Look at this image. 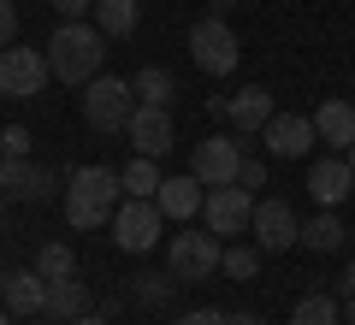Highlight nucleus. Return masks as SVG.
Returning <instances> with one entry per match:
<instances>
[{"mask_svg": "<svg viewBox=\"0 0 355 325\" xmlns=\"http://www.w3.org/2000/svg\"><path fill=\"white\" fill-rule=\"evenodd\" d=\"M119 184H125V195H160V184H166V177H160V166H154L148 154H137V160H130L125 172H119Z\"/></svg>", "mask_w": 355, "mask_h": 325, "instance_id": "26", "label": "nucleus"}, {"mask_svg": "<svg viewBox=\"0 0 355 325\" xmlns=\"http://www.w3.org/2000/svg\"><path fill=\"white\" fill-rule=\"evenodd\" d=\"M343 284H349V290H355V254H349V278H343Z\"/></svg>", "mask_w": 355, "mask_h": 325, "instance_id": "37", "label": "nucleus"}, {"mask_svg": "<svg viewBox=\"0 0 355 325\" xmlns=\"http://www.w3.org/2000/svg\"><path fill=\"white\" fill-rule=\"evenodd\" d=\"M48 53L42 48H6L0 53V95H18V100H30V95H42V89H48Z\"/></svg>", "mask_w": 355, "mask_h": 325, "instance_id": "10", "label": "nucleus"}, {"mask_svg": "<svg viewBox=\"0 0 355 325\" xmlns=\"http://www.w3.org/2000/svg\"><path fill=\"white\" fill-rule=\"evenodd\" d=\"M0 154L24 160V154H30V130H24V125H6V130H0Z\"/></svg>", "mask_w": 355, "mask_h": 325, "instance_id": "28", "label": "nucleus"}, {"mask_svg": "<svg viewBox=\"0 0 355 325\" xmlns=\"http://www.w3.org/2000/svg\"><path fill=\"white\" fill-rule=\"evenodd\" d=\"M125 137H130V148H137V154H148V160H160V154H166V148H172V142H178L172 107H148V100H142L137 113H130Z\"/></svg>", "mask_w": 355, "mask_h": 325, "instance_id": "12", "label": "nucleus"}, {"mask_svg": "<svg viewBox=\"0 0 355 325\" xmlns=\"http://www.w3.org/2000/svg\"><path fill=\"white\" fill-rule=\"evenodd\" d=\"M95 30L101 36H137V24H142V0H95Z\"/></svg>", "mask_w": 355, "mask_h": 325, "instance_id": "19", "label": "nucleus"}, {"mask_svg": "<svg viewBox=\"0 0 355 325\" xmlns=\"http://www.w3.org/2000/svg\"><path fill=\"white\" fill-rule=\"evenodd\" d=\"M0 308L12 313H48V278L30 266V272H0Z\"/></svg>", "mask_w": 355, "mask_h": 325, "instance_id": "16", "label": "nucleus"}, {"mask_svg": "<svg viewBox=\"0 0 355 325\" xmlns=\"http://www.w3.org/2000/svg\"><path fill=\"white\" fill-rule=\"evenodd\" d=\"M272 113H279V107H272V89H261V83L237 89V95H231V107H225V118L243 130V137H261Z\"/></svg>", "mask_w": 355, "mask_h": 325, "instance_id": "17", "label": "nucleus"}, {"mask_svg": "<svg viewBox=\"0 0 355 325\" xmlns=\"http://www.w3.org/2000/svg\"><path fill=\"white\" fill-rule=\"evenodd\" d=\"M231 325H266L261 313H231Z\"/></svg>", "mask_w": 355, "mask_h": 325, "instance_id": "34", "label": "nucleus"}, {"mask_svg": "<svg viewBox=\"0 0 355 325\" xmlns=\"http://www.w3.org/2000/svg\"><path fill=\"white\" fill-rule=\"evenodd\" d=\"M225 278H237V284H254L261 278V243H231L225 249V266H219Z\"/></svg>", "mask_w": 355, "mask_h": 325, "instance_id": "27", "label": "nucleus"}, {"mask_svg": "<svg viewBox=\"0 0 355 325\" xmlns=\"http://www.w3.org/2000/svg\"><path fill=\"white\" fill-rule=\"evenodd\" d=\"M249 219H254V195L243 184H219V189H207V201H202V225L214 231V237H243L249 231Z\"/></svg>", "mask_w": 355, "mask_h": 325, "instance_id": "8", "label": "nucleus"}, {"mask_svg": "<svg viewBox=\"0 0 355 325\" xmlns=\"http://www.w3.org/2000/svg\"><path fill=\"white\" fill-rule=\"evenodd\" d=\"M190 60L202 65L207 77H231L237 71V60H243V48H237V30L225 24V18H196V30H190Z\"/></svg>", "mask_w": 355, "mask_h": 325, "instance_id": "6", "label": "nucleus"}, {"mask_svg": "<svg viewBox=\"0 0 355 325\" xmlns=\"http://www.w3.org/2000/svg\"><path fill=\"white\" fill-rule=\"evenodd\" d=\"M137 107L142 100H137V89H130L125 77H95V83H83V118L95 130H107V137H125V125H130Z\"/></svg>", "mask_w": 355, "mask_h": 325, "instance_id": "4", "label": "nucleus"}, {"mask_svg": "<svg viewBox=\"0 0 355 325\" xmlns=\"http://www.w3.org/2000/svg\"><path fill=\"white\" fill-rule=\"evenodd\" d=\"M349 172H355V148H349Z\"/></svg>", "mask_w": 355, "mask_h": 325, "instance_id": "39", "label": "nucleus"}, {"mask_svg": "<svg viewBox=\"0 0 355 325\" xmlns=\"http://www.w3.org/2000/svg\"><path fill=\"white\" fill-rule=\"evenodd\" d=\"M36 272L48 278V284L77 278V254H71V243H42V249H36Z\"/></svg>", "mask_w": 355, "mask_h": 325, "instance_id": "24", "label": "nucleus"}, {"mask_svg": "<svg viewBox=\"0 0 355 325\" xmlns=\"http://www.w3.org/2000/svg\"><path fill=\"white\" fill-rule=\"evenodd\" d=\"M355 189V172H349V154H326V160L308 166V195L320 207H343V195Z\"/></svg>", "mask_w": 355, "mask_h": 325, "instance_id": "14", "label": "nucleus"}, {"mask_svg": "<svg viewBox=\"0 0 355 325\" xmlns=\"http://www.w3.org/2000/svg\"><path fill=\"white\" fill-rule=\"evenodd\" d=\"M237 184L249 189V195H254V189H266V160H254V154H249V160H243V172H237Z\"/></svg>", "mask_w": 355, "mask_h": 325, "instance_id": "30", "label": "nucleus"}, {"mask_svg": "<svg viewBox=\"0 0 355 325\" xmlns=\"http://www.w3.org/2000/svg\"><path fill=\"white\" fill-rule=\"evenodd\" d=\"M178 325H231V313H219V308H196V313H184Z\"/></svg>", "mask_w": 355, "mask_h": 325, "instance_id": "32", "label": "nucleus"}, {"mask_svg": "<svg viewBox=\"0 0 355 325\" xmlns=\"http://www.w3.org/2000/svg\"><path fill=\"white\" fill-rule=\"evenodd\" d=\"M48 313H53V319H65V325L83 319V313H89V290L77 284V278H60V284H48Z\"/></svg>", "mask_w": 355, "mask_h": 325, "instance_id": "22", "label": "nucleus"}, {"mask_svg": "<svg viewBox=\"0 0 355 325\" xmlns=\"http://www.w3.org/2000/svg\"><path fill=\"white\" fill-rule=\"evenodd\" d=\"M314 130H320V142H326L331 154H349L355 148V100H320L314 107Z\"/></svg>", "mask_w": 355, "mask_h": 325, "instance_id": "15", "label": "nucleus"}, {"mask_svg": "<svg viewBox=\"0 0 355 325\" xmlns=\"http://www.w3.org/2000/svg\"><path fill=\"white\" fill-rule=\"evenodd\" d=\"M302 249H314V254L343 249V219H338V207H320L314 219H302Z\"/></svg>", "mask_w": 355, "mask_h": 325, "instance_id": "20", "label": "nucleus"}, {"mask_svg": "<svg viewBox=\"0 0 355 325\" xmlns=\"http://www.w3.org/2000/svg\"><path fill=\"white\" fill-rule=\"evenodd\" d=\"M0 325H12V308H0Z\"/></svg>", "mask_w": 355, "mask_h": 325, "instance_id": "38", "label": "nucleus"}, {"mask_svg": "<svg viewBox=\"0 0 355 325\" xmlns=\"http://www.w3.org/2000/svg\"><path fill=\"white\" fill-rule=\"evenodd\" d=\"M291 325H343V308H338V296L314 290V296H302L291 308Z\"/></svg>", "mask_w": 355, "mask_h": 325, "instance_id": "23", "label": "nucleus"}, {"mask_svg": "<svg viewBox=\"0 0 355 325\" xmlns=\"http://www.w3.org/2000/svg\"><path fill=\"white\" fill-rule=\"evenodd\" d=\"M0 207H6V189H0Z\"/></svg>", "mask_w": 355, "mask_h": 325, "instance_id": "40", "label": "nucleus"}, {"mask_svg": "<svg viewBox=\"0 0 355 325\" xmlns=\"http://www.w3.org/2000/svg\"><path fill=\"white\" fill-rule=\"evenodd\" d=\"M119 201H125V184H119L113 166H77L65 177V225L71 231H101V225H113Z\"/></svg>", "mask_w": 355, "mask_h": 325, "instance_id": "1", "label": "nucleus"}, {"mask_svg": "<svg viewBox=\"0 0 355 325\" xmlns=\"http://www.w3.org/2000/svg\"><path fill=\"white\" fill-rule=\"evenodd\" d=\"M343 325H355V290L343 296Z\"/></svg>", "mask_w": 355, "mask_h": 325, "instance_id": "35", "label": "nucleus"}, {"mask_svg": "<svg viewBox=\"0 0 355 325\" xmlns=\"http://www.w3.org/2000/svg\"><path fill=\"white\" fill-rule=\"evenodd\" d=\"M243 160H249V154H243V142L219 130V137H202V142H196V154H190V172L202 177L207 189H219V184H237Z\"/></svg>", "mask_w": 355, "mask_h": 325, "instance_id": "9", "label": "nucleus"}, {"mask_svg": "<svg viewBox=\"0 0 355 325\" xmlns=\"http://www.w3.org/2000/svg\"><path fill=\"white\" fill-rule=\"evenodd\" d=\"M53 12H60V24H77V18L95 12V0H53Z\"/></svg>", "mask_w": 355, "mask_h": 325, "instance_id": "31", "label": "nucleus"}, {"mask_svg": "<svg viewBox=\"0 0 355 325\" xmlns=\"http://www.w3.org/2000/svg\"><path fill=\"white\" fill-rule=\"evenodd\" d=\"M0 189H6V195H18V201H48L53 189H60V177H53L48 166H36L30 154H24V160L0 154Z\"/></svg>", "mask_w": 355, "mask_h": 325, "instance_id": "13", "label": "nucleus"}, {"mask_svg": "<svg viewBox=\"0 0 355 325\" xmlns=\"http://www.w3.org/2000/svg\"><path fill=\"white\" fill-rule=\"evenodd\" d=\"M12 42H18V6H12V0H0V53L12 48Z\"/></svg>", "mask_w": 355, "mask_h": 325, "instance_id": "29", "label": "nucleus"}, {"mask_svg": "<svg viewBox=\"0 0 355 325\" xmlns=\"http://www.w3.org/2000/svg\"><path fill=\"white\" fill-rule=\"evenodd\" d=\"M249 231H254V243H261V254H284V249H296V243H302L296 207H291L284 195H266V201H254V219H249Z\"/></svg>", "mask_w": 355, "mask_h": 325, "instance_id": "7", "label": "nucleus"}, {"mask_svg": "<svg viewBox=\"0 0 355 325\" xmlns=\"http://www.w3.org/2000/svg\"><path fill=\"white\" fill-rule=\"evenodd\" d=\"M160 231H166V213H160V201H154V195H125V201H119L113 243L125 254H148L154 243H160Z\"/></svg>", "mask_w": 355, "mask_h": 325, "instance_id": "5", "label": "nucleus"}, {"mask_svg": "<svg viewBox=\"0 0 355 325\" xmlns=\"http://www.w3.org/2000/svg\"><path fill=\"white\" fill-rule=\"evenodd\" d=\"M231 6H237V0H207V12H214V18H225Z\"/></svg>", "mask_w": 355, "mask_h": 325, "instance_id": "33", "label": "nucleus"}, {"mask_svg": "<svg viewBox=\"0 0 355 325\" xmlns=\"http://www.w3.org/2000/svg\"><path fill=\"white\" fill-rule=\"evenodd\" d=\"M130 89H137V100H148V107H172V95H178V77L166 71V65H142V71L130 77Z\"/></svg>", "mask_w": 355, "mask_h": 325, "instance_id": "21", "label": "nucleus"}, {"mask_svg": "<svg viewBox=\"0 0 355 325\" xmlns=\"http://www.w3.org/2000/svg\"><path fill=\"white\" fill-rule=\"evenodd\" d=\"M71 325H107V319H95V313H83V319H71Z\"/></svg>", "mask_w": 355, "mask_h": 325, "instance_id": "36", "label": "nucleus"}, {"mask_svg": "<svg viewBox=\"0 0 355 325\" xmlns=\"http://www.w3.org/2000/svg\"><path fill=\"white\" fill-rule=\"evenodd\" d=\"M219 266H225V237H214V231H178V237H166V272L178 284H202Z\"/></svg>", "mask_w": 355, "mask_h": 325, "instance_id": "3", "label": "nucleus"}, {"mask_svg": "<svg viewBox=\"0 0 355 325\" xmlns=\"http://www.w3.org/2000/svg\"><path fill=\"white\" fill-rule=\"evenodd\" d=\"M107 65V36L95 24H60L48 36V71L60 77V83H95Z\"/></svg>", "mask_w": 355, "mask_h": 325, "instance_id": "2", "label": "nucleus"}, {"mask_svg": "<svg viewBox=\"0 0 355 325\" xmlns=\"http://www.w3.org/2000/svg\"><path fill=\"white\" fill-rule=\"evenodd\" d=\"M172 290H178L172 272H137V278H130V296H137V308H166V301H172Z\"/></svg>", "mask_w": 355, "mask_h": 325, "instance_id": "25", "label": "nucleus"}, {"mask_svg": "<svg viewBox=\"0 0 355 325\" xmlns=\"http://www.w3.org/2000/svg\"><path fill=\"white\" fill-rule=\"evenodd\" d=\"M261 142H266V160H302L308 148L320 142V130H314V113H272L266 118V130H261Z\"/></svg>", "mask_w": 355, "mask_h": 325, "instance_id": "11", "label": "nucleus"}, {"mask_svg": "<svg viewBox=\"0 0 355 325\" xmlns=\"http://www.w3.org/2000/svg\"><path fill=\"white\" fill-rule=\"evenodd\" d=\"M154 201H160L166 219H196L202 201H207V184L196 172H178V177H166V184H160V195H154Z\"/></svg>", "mask_w": 355, "mask_h": 325, "instance_id": "18", "label": "nucleus"}]
</instances>
